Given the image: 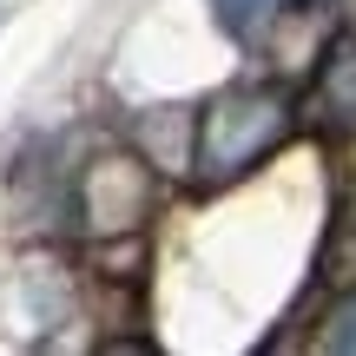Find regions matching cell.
Returning <instances> with one entry per match:
<instances>
[{
	"instance_id": "8992f818",
	"label": "cell",
	"mask_w": 356,
	"mask_h": 356,
	"mask_svg": "<svg viewBox=\"0 0 356 356\" xmlns=\"http://www.w3.org/2000/svg\"><path fill=\"white\" fill-rule=\"evenodd\" d=\"M323 350H356V297L330 317V330H323Z\"/></svg>"
},
{
	"instance_id": "6da1fadb",
	"label": "cell",
	"mask_w": 356,
	"mask_h": 356,
	"mask_svg": "<svg viewBox=\"0 0 356 356\" xmlns=\"http://www.w3.org/2000/svg\"><path fill=\"white\" fill-rule=\"evenodd\" d=\"M297 132V99L277 79H238V86L211 92L191 126V178L204 191H225L238 178H251L270 152H284V139Z\"/></svg>"
},
{
	"instance_id": "3957f363",
	"label": "cell",
	"mask_w": 356,
	"mask_h": 356,
	"mask_svg": "<svg viewBox=\"0 0 356 356\" xmlns=\"http://www.w3.org/2000/svg\"><path fill=\"white\" fill-rule=\"evenodd\" d=\"M337 26H343L337 0H284V7L257 26V40H264V53L284 73H317L323 53L337 47Z\"/></svg>"
},
{
	"instance_id": "7a4b0ae2",
	"label": "cell",
	"mask_w": 356,
	"mask_h": 356,
	"mask_svg": "<svg viewBox=\"0 0 356 356\" xmlns=\"http://www.w3.org/2000/svg\"><path fill=\"white\" fill-rule=\"evenodd\" d=\"M152 191H159L152 165L139 152H99V159H86V172L73 185V211L86 225V238L132 244L145 231V218H152Z\"/></svg>"
},
{
	"instance_id": "5b68a950",
	"label": "cell",
	"mask_w": 356,
	"mask_h": 356,
	"mask_svg": "<svg viewBox=\"0 0 356 356\" xmlns=\"http://www.w3.org/2000/svg\"><path fill=\"white\" fill-rule=\"evenodd\" d=\"M284 0H211V20L225 26L231 40H257V26L277 13Z\"/></svg>"
},
{
	"instance_id": "277c9868",
	"label": "cell",
	"mask_w": 356,
	"mask_h": 356,
	"mask_svg": "<svg viewBox=\"0 0 356 356\" xmlns=\"http://www.w3.org/2000/svg\"><path fill=\"white\" fill-rule=\"evenodd\" d=\"M310 119L330 139H350L356 132V40H337L323 53V66L310 73Z\"/></svg>"
}]
</instances>
